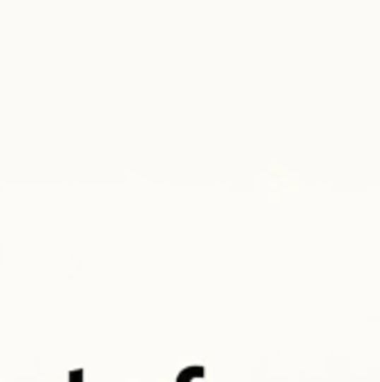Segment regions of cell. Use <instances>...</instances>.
I'll use <instances>...</instances> for the list:
<instances>
[{
	"label": "cell",
	"mask_w": 380,
	"mask_h": 382,
	"mask_svg": "<svg viewBox=\"0 0 380 382\" xmlns=\"http://www.w3.org/2000/svg\"><path fill=\"white\" fill-rule=\"evenodd\" d=\"M203 374H206L203 366H186L184 371H179L177 382H197V380L203 378Z\"/></svg>",
	"instance_id": "obj_1"
},
{
	"label": "cell",
	"mask_w": 380,
	"mask_h": 382,
	"mask_svg": "<svg viewBox=\"0 0 380 382\" xmlns=\"http://www.w3.org/2000/svg\"><path fill=\"white\" fill-rule=\"evenodd\" d=\"M70 382H85V371H83V369L70 371Z\"/></svg>",
	"instance_id": "obj_2"
}]
</instances>
